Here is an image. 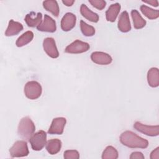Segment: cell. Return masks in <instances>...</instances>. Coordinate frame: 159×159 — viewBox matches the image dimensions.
Listing matches in <instances>:
<instances>
[{
  "label": "cell",
  "instance_id": "cell-24",
  "mask_svg": "<svg viewBox=\"0 0 159 159\" xmlns=\"http://www.w3.org/2000/svg\"><path fill=\"white\" fill-rule=\"evenodd\" d=\"M119 157L117 150L112 146H107L106 147L102 153V159H117Z\"/></svg>",
  "mask_w": 159,
  "mask_h": 159
},
{
  "label": "cell",
  "instance_id": "cell-6",
  "mask_svg": "<svg viewBox=\"0 0 159 159\" xmlns=\"http://www.w3.org/2000/svg\"><path fill=\"white\" fill-rule=\"evenodd\" d=\"M89 48L90 46L88 43L77 39L66 46L65 49V52L68 53L78 54L86 52Z\"/></svg>",
  "mask_w": 159,
  "mask_h": 159
},
{
  "label": "cell",
  "instance_id": "cell-8",
  "mask_svg": "<svg viewBox=\"0 0 159 159\" xmlns=\"http://www.w3.org/2000/svg\"><path fill=\"white\" fill-rule=\"evenodd\" d=\"M43 48L48 56L52 58H57L59 56L55 41L52 37H47L43 41Z\"/></svg>",
  "mask_w": 159,
  "mask_h": 159
},
{
  "label": "cell",
  "instance_id": "cell-25",
  "mask_svg": "<svg viewBox=\"0 0 159 159\" xmlns=\"http://www.w3.org/2000/svg\"><path fill=\"white\" fill-rule=\"evenodd\" d=\"M80 29L83 34L86 37L93 36L96 32L94 27L88 24L82 20L80 21Z\"/></svg>",
  "mask_w": 159,
  "mask_h": 159
},
{
  "label": "cell",
  "instance_id": "cell-20",
  "mask_svg": "<svg viewBox=\"0 0 159 159\" xmlns=\"http://www.w3.org/2000/svg\"><path fill=\"white\" fill-rule=\"evenodd\" d=\"M131 17L135 29H140L145 26L147 24L146 20L141 16L140 13L136 9H132L131 11Z\"/></svg>",
  "mask_w": 159,
  "mask_h": 159
},
{
  "label": "cell",
  "instance_id": "cell-17",
  "mask_svg": "<svg viewBox=\"0 0 159 159\" xmlns=\"http://www.w3.org/2000/svg\"><path fill=\"white\" fill-rule=\"evenodd\" d=\"M61 145L62 143L60 140L58 139H53L47 141L45 147L48 153L50 155H55L60 151Z\"/></svg>",
  "mask_w": 159,
  "mask_h": 159
},
{
  "label": "cell",
  "instance_id": "cell-26",
  "mask_svg": "<svg viewBox=\"0 0 159 159\" xmlns=\"http://www.w3.org/2000/svg\"><path fill=\"white\" fill-rule=\"evenodd\" d=\"M63 157L65 159H78L80 153L76 150H68L64 152Z\"/></svg>",
  "mask_w": 159,
  "mask_h": 159
},
{
  "label": "cell",
  "instance_id": "cell-21",
  "mask_svg": "<svg viewBox=\"0 0 159 159\" xmlns=\"http://www.w3.org/2000/svg\"><path fill=\"white\" fill-rule=\"evenodd\" d=\"M43 8L52 13L54 16L58 17L60 12V9L57 1L54 0H48L43 1Z\"/></svg>",
  "mask_w": 159,
  "mask_h": 159
},
{
  "label": "cell",
  "instance_id": "cell-3",
  "mask_svg": "<svg viewBox=\"0 0 159 159\" xmlns=\"http://www.w3.org/2000/svg\"><path fill=\"white\" fill-rule=\"evenodd\" d=\"M42 88L40 84L36 81H28L24 86L25 96L32 100L38 99L42 94Z\"/></svg>",
  "mask_w": 159,
  "mask_h": 159
},
{
  "label": "cell",
  "instance_id": "cell-14",
  "mask_svg": "<svg viewBox=\"0 0 159 159\" xmlns=\"http://www.w3.org/2000/svg\"><path fill=\"white\" fill-rule=\"evenodd\" d=\"M24 20L28 27H37L42 22V14L41 12L36 14L34 12H30L25 16Z\"/></svg>",
  "mask_w": 159,
  "mask_h": 159
},
{
  "label": "cell",
  "instance_id": "cell-7",
  "mask_svg": "<svg viewBox=\"0 0 159 159\" xmlns=\"http://www.w3.org/2000/svg\"><path fill=\"white\" fill-rule=\"evenodd\" d=\"M134 128L138 132H141L147 136L156 137L159 135L158 125H148L137 121L134 124Z\"/></svg>",
  "mask_w": 159,
  "mask_h": 159
},
{
  "label": "cell",
  "instance_id": "cell-30",
  "mask_svg": "<svg viewBox=\"0 0 159 159\" xmlns=\"http://www.w3.org/2000/svg\"><path fill=\"white\" fill-rule=\"evenodd\" d=\"M144 3H147L148 4L152 5L154 7H158V1L157 0H150V1H142Z\"/></svg>",
  "mask_w": 159,
  "mask_h": 159
},
{
  "label": "cell",
  "instance_id": "cell-18",
  "mask_svg": "<svg viewBox=\"0 0 159 159\" xmlns=\"http://www.w3.org/2000/svg\"><path fill=\"white\" fill-rule=\"evenodd\" d=\"M121 6L119 3H114L110 5L106 12V18L109 22H115L120 11Z\"/></svg>",
  "mask_w": 159,
  "mask_h": 159
},
{
  "label": "cell",
  "instance_id": "cell-28",
  "mask_svg": "<svg viewBox=\"0 0 159 159\" xmlns=\"http://www.w3.org/2000/svg\"><path fill=\"white\" fill-rule=\"evenodd\" d=\"M130 159H144L143 154L140 152H134L130 155Z\"/></svg>",
  "mask_w": 159,
  "mask_h": 159
},
{
  "label": "cell",
  "instance_id": "cell-4",
  "mask_svg": "<svg viewBox=\"0 0 159 159\" xmlns=\"http://www.w3.org/2000/svg\"><path fill=\"white\" fill-rule=\"evenodd\" d=\"M29 141L34 150L40 151L46 145L47 134L43 130H39L32 135Z\"/></svg>",
  "mask_w": 159,
  "mask_h": 159
},
{
  "label": "cell",
  "instance_id": "cell-2",
  "mask_svg": "<svg viewBox=\"0 0 159 159\" xmlns=\"http://www.w3.org/2000/svg\"><path fill=\"white\" fill-rule=\"evenodd\" d=\"M35 130V124L29 117L26 116L21 119L18 125L17 133L22 139L25 140H29Z\"/></svg>",
  "mask_w": 159,
  "mask_h": 159
},
{
  "label": "cell",
  "instance_id": "cell-15",
  "mask_svg": "<svg viewBox=\"0 0 159 159\" xmlns=\"http://www.w3.org/2000/svg\"><path fill=\"white\" fill-rule=\"evenodd\" d=\"M23 30V25L19 22L11 19L9 21L8 26L5 32V35L7 37L14 36L18 34Z\"/></svg>",
  "mask_w": 159,
  "mask_h": 159
},
{
  "label": "cell",
  "instance_id": "cell-10",
  "mask_svg": "<svg viewBox=\"0 0 159 159\" xmlns=\"http://www.w3.org/2000/svg\"><path fill=\"white\" fill-rule=\"evenodd\" d=\"M38 30L46 32H54L57 30L55 20L47 14L44 15V19L42 23L37 27Z\"/></svg>",
  "mask_w": 159,
  "mask_h": 159
},
{
  "label": "cell",
  "instance_id": "cell-1",
  "mask_svg": "<svg viewBox=\"0 0 159 159\" xmlns=\"http://www.w3.org/2000/svg\"><path fill=\"white\" fill-rule=\"evenodd\" d=\"M120 142L124 146L132 148H146L148 146L147 140L130 130H126L120 134Z\"/></svg>",
  "mask_w": 159,
  "mask_h": 159
},
{
  "label": "cell",
  "instance_id": "cell-27",
  "mask_svg": "<svg viewBox=\"0 0 159 159\" xmlns=\"http://www.w3.org/2000/svg\"><path fill=\"white\" fill-rule=\"evenodd\" d=\"M89 2L98 10H102L104 9L106 5V2L102 0H89Z\"/></svg>",
  "mask_w": 159,
  "mask_h": 159
},
{
  "label": "cell",
  "instance_id": "cell-23",
  "mask_svg": "<svg viewBox=\"0 0 159 159\" xmlns=\"http://www.w3.org/2000/svg\"><path fill=\"white\" fill-rule=\"evenodd\" d=\"M142 13L149 19H156L159 17V11L149 7L146 5H142L140 7Z\"/></svg>",
  "mask_w": 159,
  "mask_h": 159
},
{
  "label": "cell",
  "instance_id": "cell-29",
  "mask_svg": "<svg viewBox=\"0 0 159 159\" xmlns=\"http://www.w3.org/2000/svg\"><path fill=\"white\" fill-rule=\"evenodd\" d=\"M151 159H159V147H157L150 153Z\"/></svg>",
  "mask_w": 159,
  "mask_h": 159
},
{
  "label": "cell",
  "instance_id": "cell-22",
  "mask_svg": "<svg viewBox=\"0 0 159 159\" xmlns=\"http://www.w3.org/2000/svg\"><path fill=\"white\" fill-rule=\"evenodd\" d=\"M34 38V33L30 31H27L22 34L16 40V45L18 47H21L24 45H26L29 43H30Z\"/></svg>",
  "mask_w": 159,
  "mask_h": 159
},
{
  "label": "cell",
  "instance_id": "cell-11",
  "mask_svg": "<svg viewBox=\"0 0 159 159\" xmlns=\"http://www.w3.org/2000/svg\"><path fill=\"white\" fill-rule=\"evenodd\" d=\"M91 60L94 63L107 65L112 61V58L108 53L103 52H94L91 55Z\"/></svg>",
  "mask_w": 159,
  "mask_h": 159
},
{
  "label": "cell",
  "instance_id": "cell-19",
  "mask_svg": "<svg viewBox=\"0 0 159 159\" xmlns=\"http://www.w3.org/2000/svg\"><path fill=\"white\" fill-rule=\"evenodd\" d=\"M81 14L86 18L87 20L92 22H98L99 19L98 14L94 12L91 11L86 4H82L80 7Z\"/></svg>",
  "mask_w": 159,
  "mask_h": 159
},
{
  "label": "cell",
  "instance_id": "cell-13",
  "mask_svg": "<svg viewBox=\"0 0 159 159\" xmlns=\"http://www.w3.org/2000/svg\"><path fill=\"white\" fill-rule=\"evenodd\" d=\"M117 27L122 32H128L131 30V25L129 19V15L126 11H123L119 18Z\"/></svg>",
  "mask_w": 159,
  "mask_h": 159
},
{
  "label": "cell",
  "instance_id": "cell-5",
  "mask_svg": "<svg viewBox=\"0 0 159 159\" xmlns=\"http://www.w3.org/2000/svg\"><path fill=\"white\" fill-rule=\"evenodd\" d=\"M9 153L11 157H23L29 155L27 143L24 140H17L9 149Z\"/></svg>",
  "mask_w": 159,
  "mask_h": 159
},
{
  "label": "cell",
  "instance_id": "cell-31",
  "mask_svg": "<svg viewBox=\"0 0 159 159\" xmlns=\"http://www.w3.org/2000/svg\"><path fill=\"white\" fill-rule=\"evenodd\" d=\"M74 2H75L74 0H63L62 1V3L68 7L71 6Z\"/></svg>",
  "mask_w": 159,
  "mask_h": 159
},
{
  "label": "cell",
  "instance_id": "cell-12",
  "mask_svg": "<svg viewBox=\"0 0 159 159\" xmlns=\"http://www.w3.org/2000/svg\"><path fill=\"white\" fill-rule=\"evenodd\" d=\"M76 22V16L71 12H67L61 18V28L65 32L70 31L75 26Z\"/></svg>",
  "mask_w": 159,
  "mask_h": 159
},
{
  "label": "cell",
  "instance_id": "cell-9",
  "mask_svg": "<svg viewBox=\"0 0 159 159\" xmlns=\"http://www.w3.org/2000/svg\"><path fill=\"white\" fill-rule=\"evenodd\" d=\"M66 123V119L65 117H56L52 120V124L48 130L49 134L61 135L64 130V127Z\"/></svg>",
  "mask_w": 159,
  "mask_h": 159
},
{
  "label": "cell",
  "instance_id": "cell-16",
  "mask_svg": "<svg viewBox=\"0 0 159 159\" xmlns=\"http://www.w3.org/2000/svg\"><path fill=\"white\" fill-rule=\"evenodd\" d=\"M147 78L150 86L157 88L159 86V71L157 68H151L147 72Z\"/></svg>",
  "mask_w": 159,
  "mask_h": 159
}]
</instances>
